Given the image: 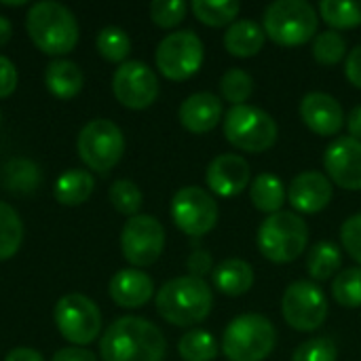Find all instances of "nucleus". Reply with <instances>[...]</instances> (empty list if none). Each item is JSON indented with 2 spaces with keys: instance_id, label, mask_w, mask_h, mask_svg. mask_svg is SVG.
I'll return each instance as SVG.
<instances>
[{
  "instance_id": "f257e3e1",
  "label": "nucleus",
  "mask_w": 361,
  "mask_h": 361,
  "mask_svg": "<svg viewBox=\"0 0 361 361\" xmlns=\"http://www.w3.org/2000/svg\"><path fill=\"white\" fill-rule=\"evenodd\" d=\"M167 343L163 332L142 317L116 319L99 341L104 361H163Z\"/></svg>"
},
{
  "instance_id": "f03ea898",
  "label": "nucleus",
  "mask_w": 361,
  "mask_h": 361,
  "mask_svg": "<svg viewBox=\"0 0 361 361\" xmlns=\"http://www.w3.org/2000/svg\"><path fill=\"white\" fill-rule=\"evenodd\" d=\"M25 27L32 42L47 55H66L78 42V21L74 13L53 0L32 4Z\"/></svg>"
},
{
  "instance_id": "7ed1b4c3",
  "label": "nucleus",
  "mask_w": 361,
  "mask_h": 361,
  "mask_svg": "<svg viewBox=\"0 0 361 361\" xmlns=\"http://www.w3.org/2000/svg\"><path fill=\"white\" fill-rule=\"evenodd\" d=\"M214 305V294L203 279L197 277H176L167 281L157 294L159 315L180 328L201 324Z\"/></svg>"
},
{
  "instance_id": "20e7f679",
  "label": "nucleus",
  "mask_w": 361,
  "mask_h": 361,
  "mask_svg": "<svg viewBox=\"0 0 361 361\" xmlns=\"http://www.w3.org/2000/svg\"><path fill=\"white\" fill-rule=\"evenodd\" d=\"M317 11L307 0H277L262 17L264 34L281 47H298L317 34Z\"/></svg>"
},
{
  "instance_id": "39448f33",
  "label": "nucleus",
  "mask_w": 361,
  "mask_h": 361,
  "mask_svg": "<svg viewBox=\"0 0 361 361\" xmlns=\"http://www.w3.org/2000/svg\"><path fill=\"white\" fill-rule=\"evenodd\" d=\"M277 345V330L264 317L245 313L235 317L222 336V351L231 361H264Z\"/></svg>"
},
{
  "instance_id": "423d86ee",
  "label": "nucleus",
  "mask_w": 361,
  "mask_h": 361,
  "mask_svg": "<svg viewBox=\"0 0 361 361\" xmlns=\"http://www.w3.org/2000/svg\"><path fill=\"white\" fill-rule=\"evenodd\" d=\"M309 245V226L294 212L271 214L258 228V247L262 256L277 264L294 262Z\"/></svg>"
},
{
  "instance_id": "0eeeda50",
  "label": "nucleus",
  "mask_w": 361,
  "mask_h": 361,
  "mask_svg": "<svg viewBox=\"0 0 361 361\" xmlns=\"http://www.w3.org/2000/svg\"><path fill=\"white\" fill-rule=\"evenodd\" d=\"M224 135L235 148L243 152L260 154L277 144L279 127L269 112L243 104V106H233L226 112Z\"/></svg>"
},
{
  "instance_id": "6e6552de",
  "label": "nucleus",
  "mask_w": 361,
  "mask_h": 361,
  "mask_svg": "<svg viewBox=\"0 0 361 361\" xmlns=\"http://www.w3.org/2000/svg\"><path fill=\"white\" fill-rule=\"evenodd\" d=\"M76 148L87 167L106 173L121 161L125 152V137L116 123L95 118L87 123L78 133Z\"/></svg>"
},
{
  "instance_id": "1a4fd4ad",
  "label": "nucleus",
  "mask_w": 361,
  "mask_h": 361,
  "mask_svg": "<svg viewBox=\"0 0 361 361\" xmlns=\"http://www.w3.org/2000/svg\"><path fill=\"white\" fill-rule=\"evenodd\" d=\"M159 72L169 80H186L199 72L203 63V42L192 30L165 36L154 53Z\"/></svg>"
},
{
  "instance_id": "9d476101",
  "label": "nucleus",
  "mask_w": 361,
  "mask_h": 361,
  "mask_svg": "<svg viewBox=\"0 0 361 361\" xmlns=\"http://www.w3.org/2000/svg\"><path fill=\"white\" fill-rule=\"evenodd\" d=\"M55 324L66 341L82 347L99 336L102 313L91 298L82 294H66L55 305Z\"/></svg>"
},
{
  "instance_id": "9b49d317",
  "label": "nucleus",
  "mask_w": 361,
  "mask_h": 361,
  "mask_svg": "<svg viewBox=\"0 0 361 361\" xmlns=\"http://www.w3.org/2000/svg\"><path fill=\"white\" fill-rule=\"evenodd\" d=\"M281 311L288 326L298 332H313L328 319V300L315 283L294 281L281 298Z\"/></svg>"
},
{
  "instance_id": "f8f14e48",
  "label": "nucleus",
  "mask_w": 361,
  "mask_h": 361,
  "mask_svg": "<svg viewBox=\"0 0 361 361\" xmlns=\"http://www.w3.org/2000/svg\"><path fill=\"white\" fill-rule=\"evenodd\" d=\"M171 220L188 237H203L218 222V205L207 190L184 186L171 199Z\"/></svg>"
},
{
  "instance_id": "ddd939ff",
  "label": "nucleus",
  "mask_w": 361,
  "mask_h": 361,
  "mask_svg": "<svg viewBox=\"0 0 361 361\" xmlns=\"http://www.w3.org/2000/svg\"><path fill=\"white\" fill-rule=\"evenodd\" d=\"M165 247V228L163 224L148 214H137L127 220L121 233V250L123 256L133 267H150L154 264Z\"/></svg>"
},
{
  "instance_id": "4468645a",
  "label": "nucleus",
  "mask_w": 361,
  "mask_h": 361,
  "mask_svg": "<svg viewBox=\"0 0 361 361\" xmlns=\"http://www.w3.org/2000/svg\"><path fill=\"white\" fill-rule=\"evenodd\" d=\"M116 99L131 110H144L159 97V78L144 61H125L112 76Z\"/></svg>"
},
{
  "instance_id": "2eb2a0df",
  "label": "nucleus",
  "mask_w": 361,
  "mask_h": 361,
  "mask_svg": "<svg viewBox=\"0 0 361 361\" xmlns=\"http://www.w3.org/2000/svg\"><path fill=\"white\" fill-rule=\"evenodd\" d=\"M330 182L345 190H361V142L349 137L334 140L324 154Z\"/></svg>"
},
{
  "instance_id": "dca6fc26",
  "label": "nucleus",
  "mask_w": 361,
  "mask_h": 361,
  "mask_svg": "<svg viewBox=\"0 0 361 361\" xmlns=\"http://www.w3.org/2000/svg\"><path fill=\"white\" fill-rule=\"evenodd\" d=\"M302 123L317 135H336L345 127V112L336 97L313 91L307 93L300 102Z\"/></svg>"
},
{
  "instance_id": "f3484780",
  "label": "nucleus",
  "mask_w": 361,
  "mask_h": 361,
  "mask_svg": "<svg viewBox=\"0 0 361 361\" xmlns=\"http://www.w3.org/2000/svg\"><path fill=\"white\" fill-rule=\"evenodd\" d=\"M205 182L218 197H237L250 184V165L239 154H220L207 165Z\"/></svg>"
},
{
  "instance_id": "a211bd4d",
  "label": "nucleus",
  "mask_w": 361,
  "mask_h": 361,
  "mask_svg": "<svg viewBox=\"0 0 361 361\" xmlns=\"http://www.w3.org/2000/svg\"><path fill=\"white\" fill-rule=\"evenodd\" d=\"M288 201L300 214H317L332 201V182L319 171H302L292 180Z\"/></svg>"
},
{
  "instance_id": "6ab92c4d",
  "label": "nucleus",
  "mask_w": 361,
  "mask_h": 361,
  "mask_svg": "<svg viewBox=\"0 0 361 361\" xmlns=\"http://www.w3.org/2000/svg\"><path fill=\"white\" fill-rule=\"evenodd\" d=\"M222 99L209 91L188 95L180 106V123L190 133H207L222 118Z\"/></svg>"
},
{
  "instance_id": "aec40b11",
  "label": "nucleus",
  "mask_w": 361,
  "mask_h": 361,
  "mask_svg": "<svg viewBox=\"0 0 361 361\" xmlns=\"http://www.w3.org/2000/svg\"><path fill=\"white\" fill-rule=\"evenodd\" d=\"M154 294L150 275L137 269H123L110 279V296L123 309H140Z\"/></svg>"
},
{
  "instance_id": "412c9836",
  "label": "nucleus",
  "mask_w": 361,
  "mask_h": 361,
  "mask_svg": "<svg viewBox=\"0 0 361 361\" xmlns=\"http://www.w3.org/2000/svg\"><path fill=\"white\" fill-rule=\"evenodd\" d=\"M214 286L226 294V296H243L252 290L254 286V269L250 262L241 260V258H228L224 262H220L214 273Z\"/></svg>"
},
{
  "instance_id": "4be33fe9",
  "label": "nucleus",
  "mask_w": 361,
  "mask_h": 361,
  "mask_svg": "<svg viewBox=\"0 0 361 361\" xmlns=\"http://www.w3.org/2000/svg\"><path fill=\"white\" fill-rule=\"evenodd\" d=\"M264 30L252 19H239L228 25L224 34V47L235 57H254L264 47Z\"/></svg>"
},
{
  "instance_id": "5701e85b",
  "label": "nucleus",
  "mask_w": 361,
  "mask_h": 361,
  "mask_svg": "<svg viewBox=\"0 0 361 361\" xmlns=\"http://www.w3.org/2000/svg\"><path fill=\"white\" fill-rule=\"evenodd\" d=\"M82 70L70 59H55L47 66V89L59 99H72L82 89Z\"/></svg>"
},
{
  "instance_id": "b1692460",
  "label": "nucleus",
  "mask_w": 361,
  "mask_h": 361,
  "mask_svg": "<svg viewBox=\"0 0 361 361\" xmlns=\"http://www.w3.org/2000/svg\"><path fill=\"white\" fill-rule=\"evenodd\" d=\"M286 197L288 195H286L283 182L273 173H260L250 186V199H252L254 207L269 216L281 212Z\"/></svg>"
},
{
  "instance_id": "393cba45",
  "label": "nucleus",
  "mask_w": 361,
  "mask_h": 361,
  "mask_svg": "<svg viewBox=\"0 0 361 361\" xmlns=\"http://www.w3.org/2000/svg\"><path fill=\"white\" fill-rule=\"evenodd\" d=\"M95 180L87 169H70L55 182V197L63 205H82L93 192Z\"/></svg>"
},
{
  "instance_id": "a878e982",
  "label": "nucleus",
  "mask_w": 361,
  "mask_h": 361,
  "mask_svg": "<svg viewBox=\"0 0 361 361\" xmlns=\"http://www.w3.org/2000/svg\"><path fill=\"white\" fill-rule=\"evenodd\" d=\"M341 267H343V254L334 243L319 241L311 247V254L307 258V269L315 281H328L341 271Z\"/></svg>"
},
{
  "instance_id": "bb28decb",
  "label": "nucleus",
  "mask_w": 361,
  "mask_h": 361,
  "mask_svg": "<svg viewBox=\"0 0 361 361\" xmlns=\"http://www.w3.org/2000/svg\"><path fill=\"white\" fill-rule=\"evenodd\" d=\"M241 4L237 0H195L192 13L195 17L212 27H222L239 15Z\"/></svg>"
},
{
  "instance_id": "cd10ccee",
  "label": "nucleus",
  "mask_w": 361,
  "mask_h": 361,
  "mask_svg": "<svg viewBox=\"0 0 361 361\" xmlns=\"http://www.w3.org/2000/svg\"><path fill=\"white\" fill-rule=\"evenodd\" d=\"M322 19L334 30H349L361 25V0L345 2V0H322L319 4Z\"/></svg>"
},
{
  "instance_id": "c85d7f7f",
  "label": "nucleus",
  "mask_w": 361,
  "mask_h": 361,
  "mask_svg": "<svg viewBox=\"0 0 361 361\" xmlns=\"http://www.w3.org/2000/svg\"><path fill=\"white\" fill-rule=\"evenodd\" d=\"M23 239V224L19 214L0 201V260H8L17 254Z\"/></svg>"
},
{
  "instance_id": "c756f323",
  "label": "nucleus",
  "mask_w": 361,
  "mask_h": 361,
  "mask_svg": "<svg viewBox=\"0 0 361 361\" xmlns=\"http://www.w3.org/2000/svg\"><path fill=\"white\" fill-rule=\"evenodd\" d=\"M178 353L184 361H214L218 355V345L209 332L192 330L180 338Z\"/></svg>"
},
{
  "instance_id": "7c9ffc66",
  "label": "nucleus",
  "mask_w": 361,
  "mask_h": 361,
  "mask_svg": "<svg viewBox=\"0 0 361 361\" xmlns=\"http://www.w3.org/2000/svg\"><path fill=\"white\" fill-rule=\"evenodd\" d=\"M4 173H6L8 190L19 192V195H27V192L36 190L40 184V171H38L36 163H32L27 159H13L4 167Z\"/></svg>"
},
{
  "instance_id": "2f4dec72",
  "label": "nucleus",
  "mask_w": 361,
  "mask_h": 361,
  "mask_svg": "<svg viewBox=\"0 0 361 361\" xmlns=\"http://www.w3.org/2000/svg\"><path fill=\"white\" fill-rule=\"evenodd\" d=\"M332 296L341 307L357 309L361 307V269H345L336 275L332 283Z\"/></svg>"
},
{
  "instance_id": "473e14b6",
  "label": "nucleus",
  "mask_w": 361,
  "mask_h": 361,
  "mask_svg": "<svg viewBox=\"0 0 361 361\" xmlns=\"http://www.w3.org/2000/svg\"><path fill=\"white\" fill-rule=\"evenodd\" d=\"M347 53V40L336 30H326L315 36L313 40V57L322 66H336L345 59Z\"/></svg>"
},
{
  "instance_id": "72a5a7b5",
  "label": "nucleus",
  "mask_w": 361,
  "mask_h": 361,
  "mask_svg": "<svg viewBox=\"0 0 361 361\" xmlns=\"http://www.w3.org/2000/svg\"><path fill=\"white\" fill-rule=\"evenodd\" d=\"M97 51L108 61H125V57L131 51V40L125 30L108 25L97 34Z\"/></svg>"
},
{
  "instance_id": "f704fd0d",
  "label": "nucleus",
  "mask_w": 361,
  "mask_h": 361,
  "mask_svg": "<svg viewBox=\"0 0 361 361\" xmlns=\"http://www.w3.org/2000/svg\"><path fill=\"white\" fill-rule=\"evenodd\" d=\"M220 91L222 97L233 106H243L254 91V78L245 70L233 68L220 78Z\"/></svg>"
},
{
  "instance_id": "c9c22d12",
  "label": "nucleus",
  "mask_w": 361,
  "mask_h": 361,
  "mask_svg": "<svg viewBox=\"0 0 361 361\" xmlns=\"http://www.w3.org/2000/svg\"><path fill=\"white\" fill-rule=\"evenodd\" d=\"M110 201L116 212L133 218L142 209L144 197H142V190L137 188V184H133L131 180H116L110 188Z\"/></svg>"
},
{
  "instance_id": "e433bc0d",
  "label": "nucleus",
  "mask_w": 361,
  "mask_h": 361,
  "mask_svg": "<svg viewBox=\"0 0 361 361\" xmlns=\"http://www.w3.org/2000/svg\"><path fill=\"white\" fill-rule=\"evenodd\" d=\"M336 357H338L336 343L328 336H317L302 343L294 351L292 361H336Z\"/></svg>"
},
{
  "instance_id": "4c0bfd02",
  "label": "nucleus",
  "mask_w": 361,
  "mask_h": 361,
  "mask_svg": "<svg viewBox=\"0 0 361 361\" xmlns=\"http://www.w3.org/2000/svg\"><path fill=\"white\" fill-rule=\"evenodd\" d=\"M188 4L182 0H154L150 4V17L161 27H176L186 17Z\"/></svg>"
},
{
  "instance_id": "58836bf2",
  "label": "nucleus",
  "mask_w": 361,
  "mask_h": 361,
  "mask_svg": "<svg viewBox=\"0 0 361 361\" xmlns=\"http://www.w3.org/2000/svg\"><path fill=\"white\" fill-rule=\"evenodd\" d=\"M341 241L345 252L361 264V214L351 216L341 226Z\"/></svg>"
},
{
  "instance_id": "ea45409f",
  "label": "nucleus",
  "mask_w": 361,
  "mask_h": 361,
  "mask_svg": "<svg viewBox=\"0 0 361 361\" xmlns=\"http://www.w3.org/2000/svg\"><path fill=\"white\" fill-rule=\"evenodd\" d=\"M186 267L190 271V277H197V279H203L205 275L214 273V260H212V254L205 252V250H197L188 256L186 260Z\"/></svg>"
},
{
  "instance_id": "a19ab883",
  "label": "nucleus",
  "mask_w": 361,
  "mask_h": 361,
  "mask_svg": "<svg viewBox=\"0 0 361 361\" xmlns=\"http://www.w3.org/2000/svg\"><path fill=\"white\" fill-rule=\"evenodd\" d=\"M15 89H17V68L8 57L0 55V99L8 97Z\"/></svg>"
},
{
  "instance_id": "79ce46f5",
  "label": "nucleus",
  "mask_w": 361,
  "mask_h": 361,
  "mask_svg": "<svg viewBox=\"0 0 361 361\" xmlns=\"http://www.w3.org/2000/svg\"><path fill=\"white\" fill-rule=\"evenodd\" d=\"M345 74L351 80V85L361 89V44H357L353 51H349L347 63H345Z\"/></svg>"
},
{
  "instance_id": "37998d69",
  "label": "nucleus",
  "mask_w": 361,
  "mask_h": 361,
  "mask_svg": "<svg viewBox=\"0 0 361 361\" xmlns=\"http://www.w3.org/2000/svg\"><path fill=\"white\" fill-rule=\"evenodd\" d=\"M51 361H97V357H95V353H91L89 349H82V347H68V349L57 351Z\"/></svg>"
},
{
  "instance_id": "c03bdc74",
  "label": "nucleus",
  "mask_w": 361,
  "mask_h": 361,
  "mask_svg": "<svg viewBox=\"0 0 361 361\" xmlns=\"http://www.w3.org/2000/svg\"><path fill=\"white\" fill-rule=\"evenodd\" d=\"M4 361H44V357H42L36 349L17 347V349H13V351L6 353Z\"/></svg>"
},
{
  "instance_id": "a18cd8bd",
  "label": "nucleus",
  "mask_w": 361,
  "mask_h": 361,
  "mask_svg": "<svg viewBox=\"0 0 361 361\" xmlns=\"http://www.w3.org/2000/svg\"><path fill=\"white\" fill-rule=\"evenodd\" d=\"M347 129H349L353 140H360L361 142V106L353 108L351 114L347 116Z\"/></svg>"
},
{
  "instance_id": "49530a36",
  "label": "nucleus",
  "mask_w": 361,
  "mask_h": 361,
  "mask_svg": "<svg viewBox=\"0 0 361 361\" xmlns=\"http://www.w3.org/2000/svg\"><path fill=\"white\" fill-rule=\"evenodd\" d=\"M11 34H13V27H11V21H8L6 17H2V15H0V47L8 42V38H11Z\"/></svg>"
}]
</instances>
